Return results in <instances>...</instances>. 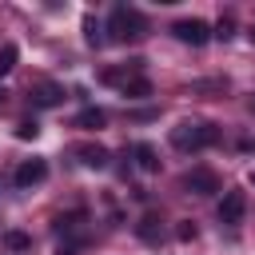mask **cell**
Listing matches in <instances>:
<instances>
[{
    "label": "cell",
    "instance_id": "6da1fadb",
    "mask_svg": "<svg viewBox=\"0 0 255 255\" xmlns=\"http://www.w3.org/2000/svg\"><path fill=\"white\" fill-rule=\"evenodd\" d=\"M219 139L215 124H199V120H183L179 128H171V147L175 151H203Z\"/></svg>",
    "mask_w": 255,
    "mask_h": 255
},
{
    "label": "cell",
    "instance_id": "7a4b0ae2",
    "mask_svg": "<svg viewBox=\"0 0 255 255\" xmlns=\"http://www.w3.org/2000/svg\"><path fill=\"white\" fill-rule=\"evenodd\" d=\"M108 32H112V40H120V44L139 40V36H143V16H139L135 8H128V4H120V8L108 16Z\"/></svg>",
    "mask_w": 255,
    "mask_h": 255
},
{
    "label": "cell",
    "instance_id": "3957f363",
    "mask_svg": "<svg viewBox=\"0 0 255 255\" xmlns=\"http://www.w3.org/2000/svg\"><path fill=\"white\" fill-rule=\"evenodd\" d=\"M171 36H175V40H183V44H191V48H203L215 32H211L203 20H195V16H191V20H175V24H171Z\"/></svg>",
    "mask_w": 255,
    "mask_h": 255
},
{
    "label": "cell",
    "instance_id": "277c9868",
    "mask_svg": "<svg viewBox=\"0 0 255 255\" xmlns=\"http://www.w3.org/2000/svg\"><path fill=\"white\" fill-rule=\"evenodd\" d=\"M28 100H32V108H56V104H64V100H68V92H64V84L40 80V84H32V88H28Z\"/></svg>",
    "mask_w": 255,
    "mask_h": 255
},
{
    "label": "cell",
    "instance_id": "5b68a950",
    "mask_svg": "<svg viewBox=\"0 0 255 255\" xmlns=\"http://www.w3.org/2000/svg\"><path fill=\"white\" fill-rule=\"evenodd\" d=\"M183 187H187L191 195H215V191H223V187H219V175H215L211 167H191V171L183 175Z\"/></svg>",
    "mask_w": 255,
    "mask_h": 255
},
{
    "label": "cell",
    "instance_id": "8992f818",
    "mask_svg": "<svg viewBox=\"0 0 255 255\" xmlns=\"http://www.w3.org/2000/svg\"><path fill=\"white\" fill-rule=\"evenodd\" d=\"M247 215V195L243 191H223L219 199V223H239Z\"/></svg>",
    "mask_w": 255,
    "mask_h": 255
},
{
    "label": "cell",
    "instance_id": "52a82bcc",
    "mask_svg": "<svg viewBox=\"0 0 255 255\" xmlns=\"http://www.w3.org/2000/svg\"><path fill=\"white\" fill-rule=\"evenodd\" d=\"M12 179H16V187H36V183L48 179V163H44V159H24Z\"/></svg>",
    "mask_w": 255,
    "mask_h": 255
},
{
    "label": "cell",
    "instance_id": "ba28073f",
    "mask_svg": "<svg viewBox=\"0 0 255 255\" xmlns=\"http://www.w3.org/2000/svg\"><path fill=\"white\" fill-rule=\"evenodd\" d=\"M76 159H80L84 167L104 171V167H108V159H112V151H108L104 143H76Z\"/></svg>",
    "mask_w": 255,
    "mask_h": 255
},
{
    "label": "cell",
    "instance_id": "9c48e42d",
    "mask_svg": "<svg viewBox=\"0 0 255 255\" xmlns=\"http://www.w3.org/2000/svg\"><path fill=\"white\" fill-rule=\"evenodd\" d=\"M135 235H139L143 243H159V239H163V227H159V215H155V211H147V215H143V219L135 223Z\"/></svg>",
    "mask_w": 255,
    "mask_h": 255
},
{
    "label": "cell",
    "instance_id": "30bf717a",
    "mask_svg": "<svg viewBox=\"0 0 255 255\" xmlns=\"http://www.w3.org/2000/svg\"><path fill=\"white\" fill-rule=\"evenodd\" d=\"M139 64H143V60H131L128 68H108V72H100V80H104V84H116V88H124L128 80H135Z\"/></svg>",
    "mask_w": 255,
    "mask_h": 255
},
{
    "label": "cell",
    "instance_id": "8fae6325",
    "mask_svg": "<svg viewBox=\"0 0 255 255\" xmlns=\"http://www.w3.org/2000/svg\"><path fill=\"white\" fill-rule=\"evenodd\" d=\"M131 155H135L139 171H147V175H155V171H159V155H155V147H151V143H135V147H131Z\"/></svg>",
    "mask_w": 255,
    "mask_h": 255
},
{
    "label": "cell",
    "instance_id": "7c38bea8",
    "mask_svg": "<svg viewBox=\"0 0 255 255\" xmlns=\"http://www.w3.org/2000/svg\"><path fill=\"white\" fill-rule=\"evenodd\" d=\"M120 92H124L128 100H147V96H151L155 88H151V80H147V76H135V80H128V84H124Z\"/></svg>",
    "mask_w": 255,
    "mask_h": 255
},
{
    "label": "cell",
    "instance_id": "4fadbf2b",
    "mask_svg": "<svg viewBox=\"0 0 255 255\" xmlns=\"http://www.w3.org/2000/svg\"><path fill=\"white\" fill-rule=\"evenodd\" d=\"M104 124H108V112L104 108H84L76 116V128H104Z\"/></svg>",
    "mask_w": 255,
    "mask_h": 255
},
{
    "label": "cell",
    "instance_id": "5bb4252c",
    "mask_svg": "<svg viewBox=\"0 0 255 255\" xmlns=\"http://www.w3.org/2000/svg\"><path fill=\"white\" fill-rule=\"evenodd\" d=\"M84 36H88V44H92V48H100V44H104V32H100V20H96V16H84Z\"/></svg>",
    "mask_w": 255,
    "mask_h": 255
},
{
    "label": "cell",
    "instance_id": "9a60e30c",
    "mask_svg": "<svg viewBox=\"0 0 255 255\" xmlns=\"http://www.w3.org/2000/svg\"><path fill=\"white\" fill-rule=\"evenodd\" d=\"M4 247H8V251H28V247H32V235H24V231H8V235H4Z\"/></svg>",
    "mask_w": 255,
    "mask_h": 255
},
{
    "label": "cell",
    "instance_id": "2e32d148",
    "mask_svg": "<svg viewBox=\"0 0 255 255\" xmlns=\"http://www.w3.org/2000/svg\"><path fill=\"white\" fill-rule=\"evenodd\" d=\"M16 56H20L16 44H4V48H0V76H8V72L16 68Z\"/></svg>",
    "mask_w": 255,
    "mask_h": 255
},
{
    "label": "cell",
    "instance_id": "e0dca14e",
    "mask_svg": "<svg viewBox=\"0 0 255 255\" xmlns=\"http://www.w3.org/2000/svg\"><path fill=\"white\" fill-rule=\"evenodd\" d=\"M36 135H40V124H36V120L16 124V139H36Z\"/></svg>",
    "mask_w": 255,
    "mask_h": 255
},
{
    "label": "cell",
    "instance_id": "ac0fdd59",
    "mask_svg": "<svg viewBox=\"0 0 255 255\" xmlns=\"http://www.w3.org/2000/svg\"><path fill=\"white\" fill-rule=\"evenodd\" d=\"M215 36H219V40H231V36H235V20H231V16H223V20L215 24Z\"/></svg>",
    "mask_w": 255,
    "mask_h": 255
},
{
    "label": "cell",
    "instance_id": "d6986e66",
    "mask_svg": "<svg viewBox=\"0 0 255 255\" xmlns=\"http://www.w3.org/2000/svg\"><path fill=\"white\" fill-rule=\"evenodd\" d=\"M175 235H179L183 243H187V239H195V223H191V219H183V223L175 227Z\"/></svg>",
    "mask_w": 255,
    "mask_h": 255
},
{
    "label": "cell",
    "instance_id": "ffe728a7",
    "mask_svg": "<svg viewBox=\"0 0 255 255\" xmlns=\"http://www.w3.org/2000/svg\"><path fill=\"white\" fill-rule=\"evenodd\" d=\"M239 151H255V135H247V139H239Z\"/></svg>",
    "mask_w": 255,
    "mask_h": 255
},
{
    "label": "cell",
    "instance_id": "44dd1931",
    "mask_svg": "<svg viewBox=\"0 0 255 255\" xmlns=\"http://www.w3.org/2000/svg\"><path fill=\"white\" fill-rule=\"evenodd\" d=\"M56 255H76V247H60V251H56Z\"/></svg>",
    "mask_w": 255,
    "mask_h": 255
},
{
    "label": "cell",
    "instance_id": "7402d4cb",
    "mask_svg": "<svg viewBox=\"0 0 255 255\" xmlns=\"http://www.w3.org/2000/svg\"><path fill=\"white\" fill-rule=\"evenodd\" d=\"M247 36H251V44H255V28H251V32H247Z\"/></svg>",
    "mask_w": 255,
    "mask_h": 255
},
{
    "label": "cell",
    "instance_id": "603a6c76",
    "mask_svg": "<svg viewBox=\"0 0 255 255\" xmlns=\"http://www.w3.org/2000/svg\"><path fill=\"white\" fill-rule=\"evenodd\" d=\"M4 96H8V92H0V104H4Z\"/></svg>",
    "mask_w": 255,
    "mask_h": 255
},
{
    "label": "cell",
    "instance_id": "cb8c5ba5",
    "mask_svg": "<svg viewBox=\"0 0 255 255\" xmlns=\"http://www.w3.org/2000/svg\"><path fill=\"white\" fill-rule=\"evenodd\" d=\"M251 183H255V171H251Z\"/></svg>",
    "mask_w": 255,
    "mask_h": 255
}]
</instances>
